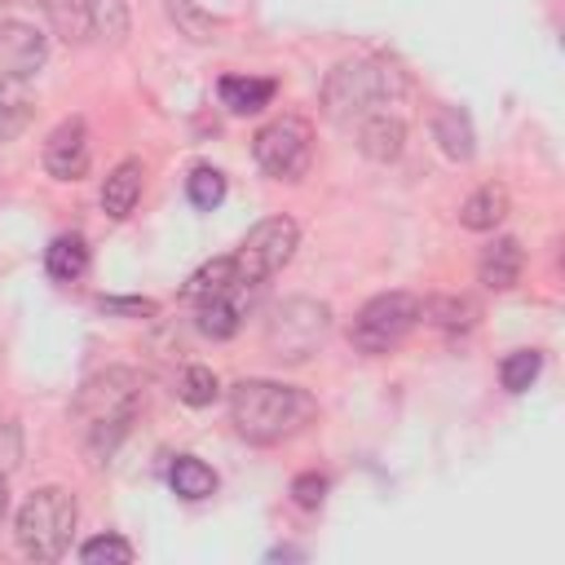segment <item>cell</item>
I'll return each mask as SVG.
<instances>
[{
  "mask_svg": "<svg viewBox=\"0 0 565 565\" xmlns=\"http://www.w3.org/2000/svg\"><path fill=\"white\" fill-rule=\"evenodd\" d=\"M313 397L305 388L278 384V380H238L230 388V424L252 446H278L291 441L313 424Z\"/></svg>",
  "mask_w": 565,
  "mask_h": 565,
  "instance_id": "1",
  "label": "cell"
},
{
  "mask_svg": "<svg viewBox=\"0 0 565 565\" xmlns=\"http://www.w3.org/2000/svg\"><path fill=\"white\" fill-rule=\"evenodd\" d=\"M137 406H141V375L137 371L106 366V371L84 380V388L75 393V419H79L84 441L97 459L115 450V441L128 433Z\"/></svg>",
  "mask_w": 565,
  "mask_h": 565,
  "instance_id": "2",
  "label": "cell"
},
{
  "mask_svg": "<svg viewBox=\"0 0 565 565\" xmlns=\"http://www.w3.org/2000/svg\"><path fill=\"white\" fill-rule=\"evenodd\" d=\"M402 88H406V79L397 66H388L380 57H353V62L331 66V75L322 84V115L331 124L349 128V124H362L366 115L388 110L402 97Z\"/></svg>",
  "mask_w": 565,
  "mask_h": 565,
  "instance_id": "3",
  "label": "cell"
},
{
  "mask_svg": "<svg viewBox=\"0 0 565 565\" xmlns=\"http://www.w3.org/2000/svg\"><path fill=\"white\" fill-rule=\"evenodd\" d=\"M75 521H79V508H75L71 490L40 486L18 508V547L31 561H57L75 539Z\"/></svg>",
  "mask_w": 565,
  "mask_h": 565,
  "instance_id": "4",
  "label": "cell"
},
{
  "mask_svg": "<svg viewBox=\"0 0 565 565\" xmlns=\"http://www.w3.org/2000/svg\"><path fill=\"white\" fill-rule=\"evenodd\" d=\"M331 331V305L327 300H313V296H291L282 300L269 322H265V349L278 358V362H305L309 353L322 349Z\"/></svg>",
  "mask_w": 565,
  "mask_h": 565,
  "instance_id": "5",
  "label": "cell"
},
{
  "mask_svg": "<svg viewBox=\"0 0 565 565\" xmlns=\"http://www.w3.org/2000/svg\"><path fill=\"white\" fill-rule=\"evenodd\" d=\"M419 322V296L411 291H380L371 296L358 313H353V327H349V340L358 353L366 358H380L388 349H397Z\"/></svg>",
  "mask_w": 565,
  "mask_h": 565,
  "instance_id": "6",
  "label": "cell"
},
{
  "mask_svg": "<svg viewBox=\"0 0 565 565\" xmlns=\"http://www.w3.org/2000/svg\"><path fill=\"white\" fill-rule=\"evenodd\" d=\"M300 247V225L291 216H265L247 230V238L238 243L234 252V269H238V282L243 287H256V282H269Z\"/></svg>",
  "mask_w": 565,
  "mask_h": 565,
  "instance_id": "7",
  "label": "cell"
},
{
  "mask_svg": "<svg viewBox=\"0 0 565 565\" xmlns=\"http://www.w3.org/2000/svg\"><path fill=\"white\" fill-rule=\"evenodd\" d=\"M252 154L274 181H300L313 159V128L300 115H278L252 137Z\"/></svg>",
  "mask_w": 565,
  "mask_h": 565,
  "instance_id": "8",
  "label": "cell"
},
{
  "mask_svg": "<svg viewBox=\"0 0 565 565\" xmlns=\"http://www.w3.org/2000/svg\"><path fill=\"white\" fill-rule=\"evenodd\" d=\"M49 57V40L31 22H0V79H31Z\"/></svg>",
  "mask_w": 565,
  "mask_h": 565,
  "instance_id": "9",
  "label": "cell"
},
{
  "mask_svg": "<svg viewBox=\"0 0 565 565\" xmlns=\"http://www.w3.org/2000/svg\"><path fill=\"white\" fill-rule=\"evenodd\" d=\"M88 159H93V146H88V124L84 119H62L49 141H44V168L49 177L57 181H79L88 172Z\"/></svg>",
  "mask_w": 565,
  "mask_h": 565,
  "instance_id": "10",
  "label": "cell"
},
{
  "mask_svg": "<svg viewBox=\"0 0 565 565\" xmlns=\"http://www.w3.org/2000/svg\"><path fill=\"white\" fill-rule=\"evenodd\" d=\"M141 185H146L141 159H119V163L106 172V181H102V212H106L110 221H128L132 207H137V199H141Z\"/></svg>",
  "mask_w": 565,
  "mask_h": 565,
  "instance_id": "11",
  "label": "cell"
},
{
  "mask_svg": "<svg viewBox=\"0 0 565 565\" xmlns=\"http://www.w3.org/2000/svg\"><path fill=\"white\" fill-rule=\"evenodd\" d=\"M402 146H406V124H402L397 115L380 110V115H366V119L358 124V150H362L366 159L388 163V159L402 154Z\"/></svg>",
  "mask_w": 565,
  "mask_h": 565,
  "instance_id": "12",
  "label": "cell"
},
{
  "mask_svg": "<svg viewBox=\"0 0 565 565\" xmlns=\"http://www.w3.org/2000/svg\"><path fill=\"white\" fill-rule=\"evenodd\" d=\"M521 269H525V252H521V243L516 238H494L486 252H481V260H477V278L490 287V291H508L516 278H521Z\"/></svg>",
  "mask_w": 565,
  "mask_h": 565,
  "instance_id": "13",
  "label": "cell"
},
{
  "mask_svg": "<svg viewBox=\"0 0 565 565\" xmlns=\"http://www.w3.org/2000/svg\"><path fill=\"white\" fill-rule=\"evenodd\" d=\"M477 318H481V305L468 300V296H428V300H419V322H428V327H437L446 335L472 331Z\"/></svg>",
  "mask_w": 565,
  "mask_h": 565,
  "instance_id": "14",
  "label": "cell"
},
{
  "mask_svg": "<svg viewBox=\"0 0 565 565\" xmlns=\"http://www.w3.org/2000/svg\"><path fill=\"white\" fill-rule=\"evenodd\" d=\"M238 291H243V282L230 287V291H221V296H212V300H199L194 327H199L207 340H230V335L243 327V300H238Z\"/></svg>",
  "mask_w": 565,
  "mask_h": 565,
  "instance_id": "15",
  "label": "cell"
},
{
  "mask_svg": "<svg viewBox=\"0 0 565 565\" xmlns=\"http://www.w3.org/2000/svg\"><path fill=\"white\" fill-rule=\"evenodd\" d=\"M433 137H437L441 154H446V159H455V163H468V159L477 154L472 119H468L459 106H441V110L433 115Z\"/></svg>",
  "mask_w": 565,
  "mask_h": 565,
  "instance_id": "16",
  "label": "cell"
},
{
  "mask_svg": "<svg viewBox=\"0 0 565 565\" xmlns=\"http://www.w3.org/2000/svg\"><path fill=\"white\" fill-rule=\"evenodd\" d=\"M278 84L274 79H260V75H225L221 79V106L230 115H256L274 102Z\"/></svg>",
  "mask_w": 565,
  "mask_h": 565,
  "instance_id": "17",
  "label": "cell"
},
{
  "mask_svg": "<svg viewBox=\"0 0 565 565\" xmlns=\"http://www.w3.org/2000/svg\"><path fill=\"white\" fill-rule=\"evenodd\" d=\"M508 216V190L503 185H477L463 203H459V225L463 230H477V234H486V230H494L499 221Z\"/></svg>",
  "mask_w": 565,
  "mask_h": 565,
  "instance_id": "18",
  "label": "cell"
},
{
  "mask_svg": "<svg viewBox=\"0 0 565 565\" xmlns=\"http://www.w3.org/2000/svg\"><path fill=\"white\" fill-rule=\"evenodd\" d=\"M230 287H238V269H234V256H216V260L199 265V269L185 278L181 296H185L190 305H199V300H212V296H221V291H230Z\"/></svg>",
  "mask_w": 565,
  "mask_h": 565,
  "instance_id": "19",
  "label": "cell"
},
{
  "mask_svg": "<svg viewBox=\"0 0 565 565\" xmlns=\"http://www.w3.org/2000/svg\"><path fill=\"white\" fill-rule=\"evenodd\" d=\"M44 269L57 278V282H75L84 269H88V243L79 234H57L49 247H44Z\"/></svg>",
  "mask_w": 565,
  "mask_h": 565,
  "instance_id": "20",
  "label": "cell"
},
{
  "mask_svg": "<svg viewBox=\"0 0 565 565\" xmlns=\"http://www.w3.org/2000/svg\"><path fill=\"white\" fill-rule=\"evenodd\" d=\"M168 486L181 499H207V494H216V472L199 455H177L168 468Z\"/></svg>",
  "mask_w": 565,
  "mask_h": 565,
  "instance_id": "21",
  "label": "cell"
},
{
  "mask_svg": "<svg viewBox=\"0 0 565 565\" xmlns=\"http://www.w3.org/2000/svg\"><path fill=\"white\" fill-rule=\"evenodd\" d=\"M31 106L26 79H0V141H13L31 124Z\"/></svg>",
  "mask_w": 565,
  "mask_h": 565,
  "instance_id": "22",
  "label": "cell"
},
{
  "mask_svg": "<svg viewBox=\"0 0 565 565\" xmlns=\"http://www.w3.org/2000/svg\"><path fill=\"white\" fill-rule=\"evenodd\" d=\"M44 13L62 40H88V0H44Z\"/></svg>",
  "mask_w": 565,
  "mask_h": 565,
  "instance_id": "23",
  "label": "cell"
},
{
  "mask_svg": "<svg viewBox=\"0 0 565 565\" xmlns=\"http://www.w3.org/2000/svg\"><path fill=\"white\" fill-rule=\"evenodd\" d=\"M539 371H543V353L539 349H516V353H508L499 362V384L508 393H525L539 380Z\"/></svg>",
  "mask_w": 565,
  "mask_h": 565,
  "instance_id": "24",
  "label": "cell"
},
{
  "mask_svg": "<svg viewBox=\"0 0 565 565\" xmlns=\"http://www.w3.org/2000/svg\"><path fill=\"white\" fill-rule=\"evenodd\" d=\"M185 194H190V203L203 207V212L221 207V203H225V172L212 168V163H199V168L185 177Z\"/></svg>",
  "mask_w": 565,
  "mask_h": 565,
  "instance_id": "25",
  "label": "cell"
},
{
  "mask_svg": "<svg viewBox=\"0 0 565 565\" xmlns=\"http://www.w3.org/2000/svg\"><path fill=\"white\" fill-rule=\"evenodd\" d=\"M88 26L97 40L119 44L128 35V4L124 0H88Z\"/></svg>",
  "mask_w": 565,
  "mask_h": 565,
  "instance_id": "26",
  "label": "cell"
},
{
  "mask_svg": "<svg viewBox=\"0 0 565 565\" xmlns=\"http://www.w3.org/2000/svg\"><path fill=\"white\" fill-rule=\"evenodd\" d=\"M216 393H221V384H216V371L212 366H185L181 371V380H177V397L185 402V406H212L216 402Z\"/></svg>",
  "mask_w": 565,
  "mask_h": 565,
  "instance_id": "27",
  "label": "cell"
},
{
  "mask_svg": "<svg viewBox=\"0 0 565 565\" xmlns=\"http://www.w3.org/2000/svg\"><path fill=\"white\" fill-rule=\"evenodd\" d=\"M132 543L128 539H119V534H97V539H88L84 547H79V561L84 565H132Z\"/></svg>",
  "mask_w": 565,
  "mask_h": 565,
  "instance_id": "28",
  "label": "cell"
},
{
  "mask_svg": "<svg viewBox=\"0 0 565 565\" xmlns=\"http://www.w3.org/2000/svg\"><path fill=\"white\" fill-rule=\"evenodd\" d=\"M322 499H327V477H318V472H300V477L291 481V503H296V508L313 512V508H322Z\"/></svg>",
  "mask_w": 565,
  "mask_h": 565,
  "instance_id": "29",
  "label": "cell"
},
{
  "mask_svg": "<svg viewBox=\"0 0 565 565\" xmlns=\"http://www.w3.org/2000/svg\"><path fill=\"white\" fill-rule=\"evenodd\" d=\"M97 309L102 313H124V318H150L159 305L154 300H137V296H102Z\"/></svg>",
  "mask_w": 565,
  "mask_h": 565,
  "instance_id": "30",
  "label": "cell"
},
{
  "mask_svg": "<svg viewBox=\"0 0 565 565\" xmlns=\"http://www.w3.org/2000/svg\"><path fill=\"white\" fill-rule=\"evenodd\" d=\"M4 512H9V486H4V472H0V521H4Z\"/></svg>",
  "mask_w": 565,
  "mask_h": 565,
  "instance_id": "31",
  "label": "cell"
}]
</instances>
